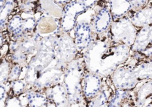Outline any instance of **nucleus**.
<instances>
[{"label":"nucleus","instance_id":"f257e3e1","mask_svg":"<svg viewBox=\"0 0 152 107\" xmlns=\"http://www.w3.org/2000/svg\"><path fill=\"white\" fill-rule=\"evenodd\" d=\"M94 40L84 51V60L88 71L100 77H107L131 56L130 47L114 43L109 32Z\"/></svg>","mask_w":152,"mask_h":107},{"label":"nucleus","instance_id":"f03ea898","mask_svg":"<svg viewBox=\"0 0 152 107\" xmlns=\"http://www.w3.org/2000/svg\"><path fill=\"white\" fill-rule=\"evenodd\" d=\"M63 85L66 92L68 107H83L84 95L81 82L84 75L82 65L78 61L69 62L64 72Z\"/></svg>","mask_w":152,"mask_h":107},{"label":"nucleus","instance_id":"7ed1b4c3","mask_svg":"<svg viewBox=\"0 0 152 107\" xmlns=\"http://www.w3.org/2000/svg\"><path fill=\"white\" fill-rule=\"evenodd\" d=\"M138 30L126 15L113 21L109 34L114 43L125 45L131 48L134 43Z\"/></svg>","mask_w":152,"mask_h":107},{"label":"nucleus","instance_id":"20e7f679","mask_svg":"<svg viewBox=\"0 0 152 107\" xmlns=\"http://www.w3.org/2000/svg\"><path fill=\"white\" fill-rule=\"evenodd\" d=\"M137 64L127 61L110 75V80L115 90H133L136 87L139 81L134 73V68Z\"/></svg>","mask_w":152,"mask_h":107},{"label":"nucleus","instance_id":"39448f33","mask_svg":"<svg viewBox=\"0 0 152 107\" xmlns=\"http://www.w3.org/2000/svg\"><path fill=\"white\" fill-rule=\"evenodd\" d=\"M96 1H70L64 8L62 16L61 27L65 32H70L76 26L78 16L85 12L93 5Z\"/></svg>","mask_w":152,"mask_h":107},{"label":"nucleus","instance_id":"423d86ee","mask_svg":"<svg viewBox=\"0 0 152 107\" xmlns=\"http://www.w3.org/2000/svg\"><path fill=\"white\" fill-rule=\"evenodd\" d=\"M77 49L73 39L66 33L58 38L55 55L58 62L64 67L74 60Z\"/></svg>","mask_w":152,"mask_h":107},{"label":"nucleus","instance_id":"0eeeda50","mask_svg":"<svg viewBox=\"0 0 152 107\" xmlns=\"http://www.w3.org/2000/svg\"><path fill=\"white\" fill-rule=\"evenodd\" d=\"M36 21L34 18L29 17L23 19L20 15H15L9 21L8 28L15 40L20 39L31 32L36 27Z\"/></svg>","mask_w":152,"mask_h":107},{"label":"nucleus","instance_id":"6e6552de","mask_svg":"<svg viewBox=\"0 0 152 107\" xmlns=\"http://www.w3.org/2000/svg\"><path fill=\"white\" fill-rule=\"evenodd\" d=\"M113 23V19L108 5L102 7L94 15L92 24V32L97 36L107 34Z\"/></svg>","mask_w":152,"mask_h":107},{"label":"nucleus","instance_id":"1a4fd4ad","mask_svg":"<svg viewBox=\"0 0 152 107\" xmlns=\"http://www.w3.org/2000/svg\"><path fill=\"white\" fill-rule=\"evenodd\" d=\"M102 78L100 75L88 71L84 74L81 86L86 99L90 100L100 92L103 87Z\"/></svg>","mask_w":152,"mask_h":107},{"label":"nucleus","instance_id":"9d476101","mask_svg":"<svg viewBox=\"0 0 152 107\" xmlns=\"http://www.w3.org/2000/svg\"><path fill=\"white\" fill-rule=\"evenodd\" d=\"M47 103L45 107H68L66 90L63 84H56L45 92Z\"/></svg>","mask_w":152,"mask_h":107},{"label":"nucleus","instance_id":"9b49d317","mask_svg":"<svg viewBox=\"0 0 152 107\" xmlns=\"http://www.w3.org/2000/svg\"><path fill=\"white\" fill-rule=\"evenodd\" d=\"M75 44L77 50L86 51L94 40L92 37V30L89 23L80 21L75 27Z\"/></svg>","mask_w":152,"mask_h":107},{"label":"nucleus","instance_id":"f8f14e48","mask_svg":"<svg viewBox=\"0 0 152 107\" xmlns=\"http://www.w3.org/2000/svg\"><path fill=\"white\" fill-rule=\"evenodd\" d=\"M106 107H137L134 91L115 90Z\"/></svg>","mask_w":152,"mask_h":107},{"label":"nucleus","instance_id":"ddd939ff","mask_svg":"<svg viewBox=\"0 0 152 107\" xmlns=\"http://www.w3.org/2000/svg\"><path fill=\"white\" fill-rule=\"evenodd\" d=\"M152 45V25L139 29L134 44L130 48L132 53H141Z\"/></svg>","mask_w":152,"mask_h":107},{"label":"nucleus","instance_id":"4468645a","mask_svg":"<svg viewBox=\"0 0 152 107\" xmlns=\"http://www.w3.org/2000/svg\"><path fill=\"white\" fill-rule=\"evenodd\" d=\"M137 107H144L152 101V81H140L133 90Z\"/></svg>","mask_w":152,"mask_h":107},{"label":"nucleus","instance_id":"2eb2a0df","mask_svg":"<svg viewBox=\"0 0 152 107\" xmlns=\"http://www.w3.org/2000/svg\"><path fill=\"white\" fill-rule=\"evenodd\" d=\"M132 23L137 29L152 25V5L150 3L135 12L127 15Z\"/></svg>","mask_w":152,"mask_h":107},{"label":"nucleus","instance_id":"dca6fc26","mask_svg":"<svg viewBox=\"0 0 152 107\" xmlns=\"http://www.w3.org/2000/svg\"><path fill=\"white\" fill-rule=\"evenodd\" d=\"M110 12L113 21L126 16L131 11L129 0L124 1H107Z\"/></svg>","mask_w":152,"mask_h":107},{"label":"nucleus","instance_id":"f3484780","mask_svg":"<svg viewBox=\"0 0 152 107\" xmlns=\"http://www.w3.org/2000/svg\"><path fill=\"white\" fill-rule=\"evenodd\" d=\"M138 81H152V61L148 59L137 64L134 68Z\"/></svg>","mask_w":152,"mask_h":107},{"label":"nucleus","instance_id":"a211bd4d","mask_svg":"<svg viewBox=\"0 0 152 107\" xmlns=\"http://www.w3.org/2000/svg\"><path fill=\"white\" fill-rule=\"evenodd\" d=\"M58 23L55 18L50 16H43L36 24V27L38 34H48L53 33L58 29Z\"/></svg>","mask_w":152,"mask_h":107},{"label":"nucleus","instance_id":"6ab92c4d","mask_svg":"<svg viewBox=\"0 0 152 107\" xmlns=\"http://www.w3.org/2000/svg\"><path fill=\"white\" fill-rule=\"evenodd\" d=\"M113 91L103 86L100 92L89 100L87 107H106Z\"/></svg>","mask_w":152,"mask_h":107},{"label":"nucleus","instance_id":"aec40b11","mask_svg":"<svg viewBox=\"0 0 152 107\" xmlns=\"http://www.w3.org/2000/svg\"><path fill=\"white\" fill-rule=\"evenodd\" d=\"M25 99L28 107H45L47 103L46 95L34 91L27 92Z\"/></svg>","mask_w":152,"mask_h":107},{"label":"nucleus","instance_id":"412c9836","mask_svg":"<svg viewBox=\"0 0 152 107\" xmlns=\"http://www.w3.org/2000/svg\"><path fill=\"white\" fill-rule=\"evenodd\" d=\"M42 10L47 16L50 17H61L62 16L64 10L55 4V1H42Z\"/></svg>","mask_w":152,"mask_h":107},{"label":"nucleus","instance_id":"4be33fe9","mask_svg":"<svg viewBox=\"0 0 152 107\" xmlns=\"http://www.w3.org/2000/svg\"><path fill=\"white\" fill-rule=\"evenodd\" d=\"M14 7L13 1H8L0 12V27H4L7 22V18Z\"/></svg>","mask_w":152,"mask_h":107},{"label":"nucleus","instance_id":"5701e85b","mask_svg":"<svg viewBox=\"0 0 152 107\" xmlns=\"http://www.w3.org/2000/svg\"><path fill=\"white\" fill-rule=\"evenodd\" d=\"M10 74L9 64L5 61H0V83L8 79Z\"/></svg>","mask_w":152,"mask_h":107},{"label":"nucleus","instance_id":"b1692460","mask_svg":"<svg viewBox=\"0 0 152 107\" xmlns=\"http://www.w3.org/2000/svg\"><path fill=\"white\" fill-rule=\"evenodd\" d=\"M11 89L15 95H19L23 92L25 89L26 84L21 80H15L11 81Z\"/></svg>","mask_w":152,"mask_h":107},{"label":"nucleus","instance_id":"393cba45","mask_svg":"<svg viewBox=\"0 0 152 107\" xmlns=\"http://www.w3.org/2000/svg\"><path fill=\"white\" fill-rule=\"evenodd\" d=\"M150 1H133V0H129V2L131 4V12H135L138 10H140L147 5L149 4Z\"/></svg>","mask_w":152,"mask_h":107},{"label":"nucleus","instance_id":"a878e982","mask_svg":"<svg viewBox=\"0 0 152 107\" xmlns=\"http://www.w3.org/2000/svg\"><path fill=\"white\" fill-rule=\"evenodd\" d=\"M20 73H21L20 65L18 64H16L11 68V70L10 71L8 80H11V81L17 80L20 74Z\"/></svg>","mask_w":152,"mask_h":107},{"label":"nucleus","instance_id":"bb28decb","mask_svg":"<svg viewBox=\"0 0 152 107\" xmlns=\"http://www.w3.org/2000/svg\"><path fill=\"white\" fill-rule=\"evenodd\" d=\"M5 107H23L20 99L16 96H11L7 98Z\"/></svg>","mask_w":152,"mask_h":107},{"label":"nucleus","instance_id":"cd10ccee","mask_svg":"<svg viewBox=\"0 0 152 107\" xmlns=\"http://www.w3.org/2000/svg\"><path fill=\"white\" fill-rule=\"evenodd\" d=\"M7 93L4 86L0 83V107H5Z\"/></svg>","mask_w":152,"mask_h":107},{"label":"nucleus","instance_id":"c85d7f7f","mask_svg":"<svg viewBox=\"0 0 152 107\" xmlns=\"http://www.w3.org/2000/svg\"><path fill=\"white\" fill-rule=\"evenodd\" d=\"M32 2L33 1H21V10L24 11L26 12H31L35 7L34 4H33Z\"/></svg>","mask_w":152,"mask_h":107},{"label":"nucleus","instance_id":"c756f323","mask_svg":"<svg viewBox=\"0 0 152 107\" xmlns=\"http://www.w3.org/2000/svg\"><path fill=\"white\" fill-rule=\"evenodd\" d=\"M140 54L142 55L144 58L150 59L152 58V45Z\"/></svg>","mask_w":152,"mask_h":107},{"label":"nucleus","instance_id":"7c9ffc66","mask_svg":"<svg viewBox=\"0 0 152 107\" xmlns=\"http://www.w3.org/2000/svg\"><path fill=\"white\" fill-rule=\"evenodd\" d=\"M5 1H0V12L1 11L2 9L3 8L5 4Z\"/></svg>","mask_w":152,"mask_h":107},{"label":"nucleus","instance_id":"2f4dec72","mask_svg":"<svg viewBox=\"0 0 152 107\" xmlns=\"http://www.w3.org/2000/svg\"><path fill=\"white\" fill-rule=\"evenodd\" d=\"M2 42H3V37H2V34L0 33V48H1V45H2Z\"/></svg>","mask_w":152,"mask_h":107},{"label":"nucleus","instance_id":"473e14b6","mask_svg":"<svg viewBox=\"0 0 152 107\" xmlns=\"http://www.w3.org/2000/svg\"><path fill=\"white\" fill-rule=\"evenodd\" d=\"M144 107H152V101H151L150 102H149L148 103L145 105Z\"/></svg>","mask_w":152,"mask_h":107},{"label":"nucleus","instance_id":"72a5a7b5","mask_svg":"<svg viewBox=\"0 0 152 107\" xmlns=\"http://www.w3.org/2000/svg\"><path fill=\"white\" fill-rule=\"evenodd\" d=\"M150 3L152 5V1H150Z\"/></svg>","mask_w":152,"mask_h":107},{"label":"nucleus","instance_id":"f704fd0d","mask_svg":"<svg viewBox=\"0 0 152 107\" xmlns=\"http://www.w3.org/2000/svg\"><path fill=\"white\" fill-rule=\"evenodd\" d=\"M150 60H151V61H152V58L150 59Z\"/></svg>","mask_w":152,"mask_h":107}]
</instances>
